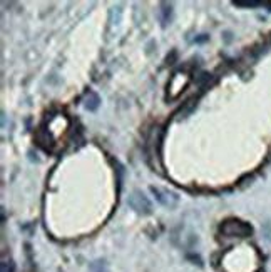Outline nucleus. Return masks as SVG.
<instances>
[{
  "mask_svg": "<svg viewBox=\"0 0 271 272\" xmlns=\"http://www.w3.org/2000/svg\"><path fill=\"white\" fill-rule=\"evenodd\" d=\"M220 230L226 237H250L253 234V227L238 219H228L220 225Z\"/></svg>",
  "mask_w": 271,
  "mask_h": 272,
  "instance_id": "obj_1",
  "label": "nucleus"
},
{
  "mask_svg": "<svg viewBox=\"0 0 271 272\" xmlns=\"http://www.w3.org/2000/svg\"><path fill=\"white\" fill-rule=\"evenodd\" d=\"M128 204L131 209H134L137 214H141V216H147V214H151V202L147 200V197L144 195L139 190H134L129 199H128Z\"/></svg>",
  "mask_w": 271,
  "mask_h": 272,
  "instance_id": "obj_2",
  "label": "nucleus"
},
{
  "mask_svg": "<svg viewBox=\"0 0 271 272\" xmlns=\"http://www.w3.org/2000/svg\"><path fill=\"white\" fill-rule=\"evenodd\" d=\"M151 192L156 195L159 204H163L164 207L168 209H172V207L177 206V195L174 192H169V190H163V189H158V187H151Z\"/></svg>",
  "mask_w": 271,
  "mask_h": 272,
  "instance_id": "obj_3",
  "label": "nucleus"
},
{
  "mask_svg": "<svg viewBox=\"0 0 271 272\" xmlns=\"http://www.w3.org/2000/svg\"><path fill=\"white\" fill-rule=\"evenodd\" d=\"M99 104H101V99H99V95L96 94V92H89L87 97H85V102H84V107L87 109V111L91 112H94L97 107H99Z\"/></svg>",
  "mask_w": 271,
  "mask_h": 272,
  "instance_id": "obj_4",
  "label": "nucleus"
},
{
  "mask_svg": "<svg viewBox=\"0 0 271 272\" xmlns=\"http://www.w3.org/2000/svg\"><path fill=\"white\" fill-rule=\"evenodd\" d=\"M171 5L161 4V22H163V27H166L171 22Z\"/></svg>",
  "mask_w": 271,
  "mask_h": 272,
  "instance_id": "obj_5",
  "label": "nucleus"
},
{
  "mask_svg": "<svg viewBox=\"0 0 271 272\" xmlns=\"http://www.w3.org/2000/svg\"><path fill=\"white\" fill-rule=\"evenodd\" d=\"M0 272H15L14 260H2V264H0Z\"/></svg>",
  "mask_w": 271,
  "mask_h": 272,
  "instance_id": "obj_6",
  "label": "nucleus"
},
{
  "mask_svg": "<svg viewBox=\"0 0 271 272\" xmlns=\"http://www.w3.org/2000/svg\"><path fill=\"white\" fill-rule=\"evenodd\" d=\"M236 7H261V5H266V4H263V2H241V0H234L233 2Z\"/></svg>",
  "mask_w": 271,
  "mask_h": 272,
  "instance_id": "obj_7",
  "label": "nucleus"
},
{
  "mask_svg": "<svg viewBox=\"0 0 271 272\" xmlns=\"http://www.w3.org/2000/svg\"><path fill=\"white\" fill-rule=\"evenodd\" d=\"M94 272H107L106 269H104V267H99V269H96Z\"/></svg>",
  "mask_w": 271,
  "mask_h": 272,
  "instance_id": "obj_8",
  "label": "nucleus"
},
{
  "mask_svg": "<svg viewBox=\"0 0 271 272\" xmlns=\"http://www.w3.org/2000/svg\"><path fill=\"white\" fill-rule=\"evenodd\" d=\"M258 272H264V270H258Z\"/></svg>",
  "mask_w": 271,
  "mask_h": 272,
  "instance_id": "obj_9",
  "label": "nucleus"
}]
</instances>
